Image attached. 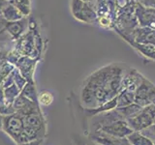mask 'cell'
I'll list each match as a JSON object with an SVG mask.
<instances>
[{
	"instance_id": "obj_18",
	"label": "cell",
	"mask_w": 155,
	"mask_h": 145,
	"mask_svg": "<svg viewBox=\"0 0 155 145\" xmlns=\"http://www.w3.org/2000/svg\"><path fill=\"white\" fill-rule=\"evenodd\" d=\"M148 101L149 104L155 105V85H152L150 87L148 92Z\"/></svg>"
},
{
	"instance_id": "obj_1",
	"label": "cell",
	"mask_w": 155,
	"mask_h": 145,
	"mask_svg": "<svg viewBox=\"0 0 155 145\" xmlns=\"http://www.w3.org/2000/svg\"><path fill=\"white\" fill-rule=\"evenodd\" d=\"M135 8L136 1L133 0L128 6L117 9L114 26L113 28L117 34H130L136 27L139 26L135 14Z\"/></svg>"
},
{
	"instance_id": "obj_17",
	"label": "cell",
	"mask_w": 155,
	"mask_h": 145,
	"mask_svg": "<svg viewBox=\"0 0 155 145\" xmlns=\"http://www.w3.org/2000/svg\"><path fill=\"white\" fill-rule=\"evenodd\" d=\"M135 1L143 5L145 7L155 8V0H135Z\"/></svg>"
},
{
	"instance_id": "obj_11",
	"label": "cell",
	"mask_w": 155,
	"mask_h": 145,
	"mask_svg": "<svg viewBox=\"0 0 155 145\" xmlns=\"http://www.w3.org/2000/svg\"><path fill=\"white\" fill-rule=\"evenodd\" d=\"M116 101H117V108H123V106L129 105L135 103V92L128 89H122L119 91V93L116 96Z\"/></svg>"
},
{
	"instance_id": "obj_22",
	"label": "cell",
	"mask_w": 155,
	"mask_h": 145,
	"mask_svg": "<svg viewBox=\"0 0 155 145\" xmlns=\"http://www.w3.org/2000/svg\"><path fill=\"white\" fill-rule=\"evenodd\" d=\"M154 123H155V118H154Z\"/></svg>"
},
{
	"instance_id": "obj_9",
	"label": "cell",
	"mask_w": 155,
	"mask_h": 145,
	"mask_svg": "<svg viewBox=\"0 0 155 145\" xmlns=\"http://www.w3.org/2000/svg\"><path fill=\"white\" fill-rule=\"evenodd\" d=\"M23 127L35 130L37 132L45 134V124L39 114L32 112L23 116Z\"/></svg>"
},
{
	"instance_id": "obj_20",
	"label": "cell",
	"mask_w": 155,
	"mask_h": 145,
	"mask_svg": "<svg viewBox=\"0 0 155 145\" xmlns=\"http://www.w3.org/2000/svg\"><path fill=\"white\" fill-rule=\"evenodd\" d=\"M42 142H43V138H37V139L31 140V141H28L26 143H23L21 145H41Z\"/></svg>"
},
{
	"instance_id": "obj_4",
	"label": "cell",
	"mask_w": 155,
	"mask_h": 145,
	"mask_svg": "<svg viewBox=\"0 0 155 145\" xmlns=\"http://www.w3.org/2000/svg\"><path fill=\"white\" fill-rule=\"evenodd\" d=\"M99 130L108 134L113 135V137L119 138L127 137L129 134L133 133V130L129 127L127 121L125 119H120L117 121H114V122L109 125L102 126Z\"/></svg>"
},
{
	"instance_id": "obj_15",
	"label": "cell",
	"mask_w": 155,
	"mask_h": 145,
	"mask_svg": "<svg viewBox=\"0 0 155 145\" xmlns=\"http://www.w3.org/2000/svg\"><path fill=\"white\" fill-rule=\"evenodd\" d=\"M53 101V97L48 92H43V93L39 96V103L42 105H50Z\"/></svg>"
},
{
	"instance_id": "obj_10",
	"label": "cell",
	"mask_w": 155,
	"mask_h": 145,
	"mask_svg": "<svg viewBox=\"0 0 155 145\" xmlns=\"http://www.w3.org/2000/svg\"><path fill=\"white\" fill-rule=\"evenodd\" d=\"M124 41L127 42L131 47H133L137 51H139L140 54L143 55L144 57L148 58L150 60L155 61V47L150 44H143L135 42L131 39H123Z\"/></svg>"
},
{
	"instance_id": "obj_14",
	"label": "cell",
	"mask_w": 155,
	"mask_h": 145,
	"mask_svg": "<svg viewBox=\"0 0 155 145\" xmlns=\"http://www.w3.org/2000/svg\"><path fill=\"white\" fill-rule=\"evenodd\" d=\"M139 133H140L143 135H144V137H147L150 140H152L153 142H155V123L151 124Z\"/></svg>"
},
{
	"instance_id": "obj_7",
	"label": "cell",
	"mask_w": 155,
	"mask_h": 145,
	"mask_svg": "<svg viewBox=\"0 0 155 145\" xmlns=\"http://www.w3.org/2000/svg\"><path fill=\"white\" fill-rule=\"evenodd\" d=\"M126 121H127L129 127L133 130V132H140V130H143V129L154 123V119L147 112H145L143 109L137 116L127 119Z\"/></svg>"
},
{
	"instance_id": "obj_2",
	"label": "cell",
	"mask_w": 155,
	"mask_h": 145,
	"mask_svg": "<svg viewBox=\"0 0 155 145\" xmlns=\"http://www.w3.org/2000/svg\"><path fill=\"white\" fill-rule=\"evenodd\" d=\"M3 130L15 141H17L23 130V116L18 113L4 116Z\"/></svg>"
},
{
	"instance_id": "obj_3",
	"label": "cell",
	"mask_w": 155,
	"mask_h": 145,
	"mask_svg": "<svg viewBox=\"0 0 155 145\" xmlns=\"http://www.w3.org/2000/svg\"><path fill=\"white\" fill-rule=\"evenodd\" d=\"M135 14L139 26L155 29V8L145 7L143 5L136 2Z\"/></svg>"
},
{
	"instance_id": "obj_8",
	"label": "cell",
	"mask_w": 155,
	"mask_h": 145,
	"mask_svg": "<svg viewBox=\"0 0 155 145\" xmlns=\"http://www.w3.org/2000/svg\"><path fill=\"white\" fill-rule=\"evenodd\" d=\"M152 85L153 84L148 79H145L144 76L143 77L140 84L135 91V104L140 105L142 108L150 105L148 101V92Z\"/></svg>"
},
{
	"instance_id": "obj_6",
	"label": "cell",
	"mask_w": 155,
	"mask_h": 145,
	"mask_svg": "<svg viewBox=\"0 0 155 145\" xmlns=\"http://www.w3.org/2000/svg\"><path fill=\"white\" fill-rule=\"evenodd\" d=\"M143 76H142L136 69L127 68L125 71L122 81H121V90L128 89L131 91H136L138 86L140 84Z\"/></svg>"
},
{
	"instance_id": "obj_12",
	"label": "cell",
	"mask_w": 155,
	"mask_h": 145,
	"mask_svg": "<svg viewBox=\"0 0 155 145\" xmlns=\"http://www.w3.org/2000/svg\"><path fill=\"white\" fill-rule=\"evenodd\" d=\"M116 109L119 111L120 114L123 116V118L125 120H127V119L133 118L135 116H137L138 114H140L142 112L143 108L140 105L133 103L129 105L123 106V108H117Z\"/></svg>"
},
{
	"instance_id": "obj_21",
	"label": "cell",
	"mask_w": 155,
	"mask_h": 145,
	"mask_svg": "<svg viewBox=\"0 0 155 145\" xmlns=\"http://www.w3.org/2000/svg\"><path fill=\"white\" fill-rule=\"evenodd\" d=\"M3 118H4V116L0 114V130L3 129Z\"/></svg>"
},
{
	"instance_id": "obj_19",
	"label": "cell",
	"mask_w": 155,
	"mask_h": 145,
	"mask_svg": "<svg viewBox=\"0 0 155 145\" xmlns=\"http://www.w3.org/2000/svg\"><path fill=\"white\" fill-rule=\"evenodd\" d=\"M133 0H115V3H116V6H117V9L119 8H124L126 6L132 2Z\"/></svg>"
},
{
	"instance_id": "obj_5",
	"label": "cell",
	"mask_w": 155,
	"mask_h": 145,
	"mask_svg": "<svg viewBox=\"0 0 155 145\" xmlns=\"http://www.w3.org/2000/svg\"><path fill=\"white\" fill-rule=\"evenodd\" d=\"M74 8H77V18L86 22H97L98 21V16L95 12L93 7L88 3H84L80 0H76Z\"/></svg>"
},
{
	"instance_id": "obj_16",
	"label": "cell",
	"mask_w": 155,
	"mask_h": 145,
	"mask_svg": "<svg viewBox=\"0 0 155 145\" xmlns=\"http://www.w3.org/2000/svg\"><path fill=\"white\" fill-rule=\"evenodd\" d=\"M143 109L145 111V112H147L153 119L155 118V105L150 104L147 106H144V108H143Z\"/></svg>"
},
{
	"instance_id": "obj_13",
	"label": "cell",
	"mask_w": 155,
	"mask_h": 145,
	"mask_svg": "<svg viewBox=\"0 0 155 145\" xmlns=\"http://www.w3.org/2000/svg\"><path fill=\"white\" fill-rule=\"evenodd\" d=\"M131 145H155V143L139 132H133L127 137Z\"/></svg>"
}]
</instances>
